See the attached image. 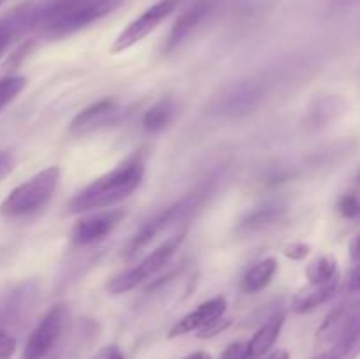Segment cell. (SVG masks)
<instances>
[{
    "instance_id": "23",
    "label": "cell",
    "mask_w": 360,
    "mask_h": 359,
    "mask_svg": "<svg viewBox=\"0 0 360 359\" xmlns=\"http://www.w3.org/2000/svg\"><path fill=\"white\" fill-rule=\"evenodd\" d=\"M338 211L347 220L360 222V196L357 192H347L338 199Z\"/></svg>"
},
{
    "instance_id": "35",
    "label": "cell",
    "mask_w": 360,
    "mask_h": 359,
    "mask_svg": "<svg viewBox=\"0 0 360 359\" xmlns=\"http://www.w3.org/2000/svg\"><path fill=\"white\" fill-rule=\"evenodd\" d=\"M183 359H211V355L204 351H197L192 352V354H186Z\"/></svg>"
},
{
    "instance_id": "28",
    "label": "cell",
    "mask_w": 360,
    "mask_h": 359,
    "mask_svg": "<svg viewBox=\"0 0 360 359\" xmlns=\"http://www.w3.org/2000/svg\"><path fill=\"white\" fill-rule=\"evenodd\" d=\"M94 359H125V355H123L122 348H120L118 345L111 344L102 347L101 351L94 355Z\"/></svg>"
},
{
    "instance_id": "4",
    "label": "cell",
    "mask_w": 360,
    "mask_h": 359,
    "mask_svg": "<svg viewBox=\"0 0 360 359\" xmlns=\"http://www.w3.org/2000/svg\"><path fill=\"white\" fill-rule=\"evenodd\" d=\"M185 236L186 229H181V231L169 236V238L164 239L153 252H150L144 259H141L136 266L129 267V270L122 271L120 275L112 277L111 280L108 282V285H105V291L112 296L123 294V292L132 291L134 287L143 284L144 280H148V278H151L153 275H157L158 271L171 260V257L174 256L176 250L181 246V243L185 241Z\"/></svg>"
},
{
    "instance_id": "32",
    "label": "cell",
    "mask_w": 360,
    "mask_h": 359,
    "mask_svg": "<svg viewBox=\"0 0 360 359\" xmlns=\"http://www.w3.org/2000/svg\"><path fill=\"white\" fill-rule=\"evenodd\" d=\"M350 259L352 264L360 263V232L350 241Z\"/></svg>"
},
{
    "instance_id": "1",
    "label": "cell",
    "mask_w": 360,
    "mask_h": 359,
    "mask_svg": "<svg viewBox=\"0 0 360 359\" xmlns=\"http://www.w3.org/2000/svg\"><path fill=\"white\" fill-rule=\"evenodd\" d=\"M146 153L144 150L134 151L120 162L115 169L102 175L101 178L88 183L69 203V213L81 215L112 208L120 201L127 199L136 192L144 178Z\"/></svg>"
},
{
    "instance_id": "3",
    "label": "cell",
    "mask_w": 360,
    "mask_h": 359,
    "mask_svg": "<svg viewBox=\"0 0 360 359\" xmlns=\"http://www.w3.org/2000/svg\"><path fill=\"white\" fill-rule=\"evenodd\" d=\"M60 182V168L49 165L30 180L11 190L9 196L0 204V215L4 217H25L41 210L55 194Z\"/></svg>"
},
{
    "instance_id": "33",
    "label": "cell",
    "mask_w": 360,
    "mask_h": 359,
    "mask_svg": "<svg viewBox=\"0 0 360 359\" xmlns=\"http://www.w3.org/2000/svg\"><path fill=\"white\" fill-rule=\"evenodd\" d=\"M11 259H13V248H9V246H0V267L6 266Z\"/></svg>"
},
{
    "instance_id": "27",
    "label": "cell",
    "mask_w": 360,
    "mask_h": 359,
    "mask_svg": "<svg viewBox=\"0 0 360 359\" xmlns=\"http://www.w3.org/2000/svg\"><path fill=\"white\" fill-rule=\"evenodd\" d=\"M246 341H232L221 352L220 359H245Z\"/></svg>"
},
{
    "instance_id": "15",
    "label": "cell",
    "mask_w": 360,
    "mask_h": 359,
    "mask_svg": "<svg viewBox=\"0 0 360 359\" xmlns=\"http://www.w3.org/2000/svg\"><path fill=\"white\" fill-rule=\"evenodd\" d=\"M340 287V277L323 284H308L306 287L299 289L297 294L292 299V310L295 313H308L319 308L320 305L329 301L336 294Z\"/></svg>"
},
{
    "instance_id": "6",
    "label": "cell",
    "mask_w": 360,
    "mask_h": 359,
    "mask_svg": "<svg viewBox=\"0 0 360 359\" xmlns=\"http://www.w3.org/2000/svg\"><path fill=\"white\" fill-rule=\"evenodd\" d=\"M67 315L69 312L63 303L53 305L32 329L30 336L25 344L21 359H44L55 348H58L63 331H65Z\"/></svg>"
},
{
    "instance_id": "31",
    "label": "cell",
    "mask_w": 360,
    "mask_h": 359,
    "mask_svg": "<svg viewBox=\"0 0 360 359\" xmlns=\"http://www.w3.org/2000/svg\"><path fill=\"white\" fill-rule=\"evenodd\" d=\"M14 169V157L9 151H0V182Z\"/></svg>"
},
{
    "instance_id": "21",
    "label": "cell",
    "mask_w": 360,
    "mask_h": 359,
    "mask_svg": "<svg viewBox=\"0 0 360 359\" xmlns=\"http://www.w3.org/2000/svg\"><path fill=\"white\" fill-rule=\"evenodd\" d=\"M341 109H343V101L340 97H323L309 111V122L316 127L327 125L330 120L340 115Z\"/></svg>"
},
{
    "instance_id": "11",
    "label": "cell",
    "mask_w": 360,
    "mask_h": 359,
    "mask_svg": "<svg viewBox=\"0 0 360 359\" xmlns=\"http://www.w3.org/2000/svg\"><path fill=\"white\" fill-rule=\"evenodd\" d=\"M227 312V299L225 296H214L207 301L200 303L195 310L183 315L169 331V338H178L188 333H199L211 324L220 320Z\"/></svg>"
},
{
    "instance_id": "17",
    "label": "cell",
    "mask_w": 360,
    "mask_h": 359,
    "mask_svg": "<svg viewBox=\"0 0 360 359\" xmlns=\"http://www.w3.org/2000/svg\"><path fill=\"white\" fill-rule=\"evenodd\" d=\"M176 115V102L172 97H162L144 113L143 116V129L148 134L162 132L165 127L171 125Z\"/></svg>"
},
{
    "instance_id": "34",
    "label": "cell",
    "mask_w": 360,
    "mask_h": 359,
    "mask_svg": "<svg viewBox=\"0 0 360 359\" xmlns=\"http://www.w3.org/2000/svg\"><path fill=\"white\" fill-rule=\"evenodd\" d=\"M262 359H290V354H288V351H283V348H280V351L269 352V354H267L266 358H262Z\"/></svg>"
},
{
    "instance_id": "19",
    "label": "cell",
    "mask_w": 360,
    "mask_h": 359,
    "mask_svg": "<svg viewBox=\"0 0 360 359\" xmlns=\"http://www.w3.org/2000/svg\"><path fill=\"white\" fill-rule=\"evenodd\" d=\"M360 354V329L347 334L341 340L334 341L329 347H323L322 351L311 359H357Z\"/></svg>"
},
{
    "instance_id": "13",
    "label": "cell",
    "mask_w": 360,
    "mask_h": 359,
    "mask_svg": "<svg viewBox=\"0 0 360 359\" xmlns=\"http://www.w3.org/2000/svg\"><path fill=\"white\" fill-rule=\"evenodd\" d=\"M285 324V313L276 312L273 317L266 320L259 329L255 331L252 338L246 341L245 359H262L269 354L273 345L280 338L281 329Z\"/></svg>"
},
{
    "instance_id": "2",
    "label": "cell",
    "mask_w": 360,
    "mask_h": 359,
    "mask_svg": "<svg viewBox=\"0 0 360 359\" xmlns=\"http://www.w3.org/2000/svg\"><path fill=\"white\" fill-rule=\"evenodd\" d=\"M120 0H58L42 13L41 21L51 37H65L111 13Z\"/></svg>"
},
{
    "instance_id": "30",
    "label": "cell",
    "mask_w": 360,
    "mask_h": 359,
    "mask_svg": "<svg viewBox=\"0 0 360 359\" xmlns=\"http://www.w3.org/2000/svg\"><path fill=\"white\" fill-rule=\"evenodd\" d=\"M348 291L352 294H360V263H355L352 266L350 275H348Z\"/></svg>"
},
{
    "instance_id": "25",
    "label": "cell",
    "mask_w": 360,
    "mask_h": 359,
    "mask_svg": "<svg viewBox=\"0 0 360 359\" xmlns=\"http://www.w3.org/2000/svg\"><path fill=\"white\" fill-rule=\"evenodd\" d=\"M14 352H16V338L6 326L0 324V359H11Z\"/></svg>"
},
{
    "instance_id": "22",
    "label": "cell",
    "mask_w": 360,
    "mask_h": 359,
    "mask_svg": "<svg viewBox=\"0 0 360 359\" xmlns=\"http://www.w3.org/2000/svg\"><path fill=\"white\" fill-rule=\"evenodd\" d=\"M27 77L25 76H16V74H11V76L0 77V113L25 90L27 87Z\"/></svg>"
},
{
    "instance_id": "7",
    "label": "cell",
    "mask_w": 360,
    "mask_h": 359,
    "mask_svg": "<svg viewBox=\"0 0 360 359\" xmlns=\"http://www.w3.org/2000/svg\"><path fill=\"white\" fill-rule=\"evenodd\" d=\"M178 0H158L153 6L148 7L144 13H141L136 20L130 21L125 28L118 34L111 46L112 53H123L129 48L136 46L144 37L157 30L164 20H167L174 13Z\"/></svg>"
},
{
    "instance_id": "12",
    "label": "cell",
    "mask_w": 360,
    "mask_h": 359,
    "mask_svg": "<svg viewBox=\"0 0 360 359\" xmlns=\"http://www.w3.org/2000/svg\"><path fill=\"white\" fill-rule=\"evenodd\" d=\"M118 101L115 97H105L94 104L81 109L72 118L69 125V132L72 136H83V134L94 132L98 127L105 125L112 116L118 113Z\"/></svg>"
},
{
    "instance_id": "8",
    "label": "cell",
    "mask_w": 360,
    "mask_h": 359,
    "mask_svg": "<svg viewBox=\"0 0 360 359\" xmlns=\"http://www.w3.org/2000/svg\"><path fill=\"white\" fill-rule=\"evenodd\" d=\"M357 329H360V298L347 299L334 306L320 324L315 336L316 345L329 347L334 341L341 340Z\"/></svg>"
},
{
    "instance_id": "26",
    "label": "cell",
    "mask_w": 360,
    "mask_h": 359,
    "mask_svg": "<svg viewBox=\"0 0 360 359\" xmlns=\"http://www.w3.org/2000/svg\"><path fill=\"white\" fill-rule=\"evenodd\" d=\"M283 253H285V257H288V259H292V260H302L308 257L309 245H306V243H302V241L287 243V245L283 246Z\"/></svg>"
},
{
    "instance_id": "16",
    "label": "cell",
    "mask_w": 360,
    "mask_h": 359,
    "mask_svg": "<svg viewBox=\"0 0 360 359\" xmlns=\"http://www.w3.org/2000/svg\"><path fill=\"white\" fill-rule=\"evenodd\" d=\"M278 271V260L274 257H266L253 264L252 267L246 270V273L241 278V291L245 294H259L260 291L269 287L273 282L274 275Z\"/></svg>"
},
{
    "instance_id": "14",
    "label": "cell",
    "mask_w": 360,
    "mask_h": 359,
    "mask_svg": "<svg viewBox=\"0 0 360 359\" xmlns=\"http://www.w3.org/2000/svg\"><path fill=\"white\" fill-rule=\"evenodd\" d=\"M210 0H199L195 6L186 9L185 13L176 20V23L172 25L171 32H169L167 42H165V51H172V49L178 48V46L195 30L197 25L206 18V14L210 13Z\"/></svg>"
},
{
    "instance_id": "5",
    "label": "cell",
    "mask_w": 360,
    "mask_h": 359,
    "mask_svg": "<svg viewBox=\"0 0 360 359\" xmlns=\"http://www.w3.org/2000/svg\"><path fill=\"white\" fill-rule=\"evenodd\" d=\"M207 190L206 189H197L195 192H190L188 196L181 197L176 203L169 204L167 208L160 210L158 213H155L150 220H146V224L132 236L129 246H127V257L136 256L137 252L144 248V246L150 245L158 234L169 229L171 225H174L176 222H181L185 218H188L197 208L202 204L204 197H206Z\"/></svg>"
},
{
    "instance_id": "24",
    "label": "cell",
    "mask_w": 360,
    "mask_h": 359,
    "mask_svg": "<svg viewBox=\"0 0 360 359\" xmlns=\"http://www.w3.org/2000/svg\"><path fill=\"white\" fill-rule=\"evenodd\" d=\"M25 16H13L7 18V20H0V56L4 55L7 48H9L11 41L14 39V35L18 34L20 27L23 25Z\"/></svg>"
},
{
    "instance_id": "20",
    "label": "cell",
    "mask_w": 360,
    "mask_h": 359,
    "mask_svg": "<svg viewBox=\"0 0 360 359\" xmlns=\"http://www.w3.org/2000/svg\"><path fill=\"white\" fill-rule=\"evenodd\" d=\"M338 277H340V273H338V259L333 253L316 257L306 267L308 284H323V282H330Z\"/></svg>"
},
{
    "instance_id": "29",
    "label": "cell",
    "mask_w": 360,
    "mask_h": 359,
    "mask_svg": "<svg viewBox=\"0 0 360 359\" xmlns=\"http://www.w3.org/2000/svg\"><path fill=\"white\" fill-rule=\"evenodd\" d=\"M229 324H231V320L225 319V317H221L220 320H217V322H213L210 327H206V329L199 331V336H200V338H211V336H214V334H218V333H221V331H224V329H227Z\"/></svg>"
},
{
    "instance_id": "9",
    "label": "cell",
    "mask_w": 360,
    "mask_h": 359,
    "mask_svg": "<svg viewBox=\"0 0 360 359\" xmlns=\"http://www.w3.org/2000/svg\"><path fill=\"white\" fill-rule=\"evenodd\" d=\"M125 218V210L111 208L81 217L70 229V241L77 246H88L111 234Z\"/></svg>"
},
{
    "instance_id": "18",
    "label": "cell",
    "mask_w": 360,
    "mask_h": 359,
    "mask_svg": "<svg viewBox=\"0 0 360 359\" xmlns=\"http://www.w3.org/2000/svg\"><path fill=\"white\" fill-rule=\"evenodd\" d=\"M285 215V208L281 206H262L255 208L253 211L246 213L245 217L239 220L238 232L241 234H248V232H257L267 229L269 225H274L278 220H281Z\"/></svg>"
},
{
    "instance_id": "10",
    "label": "cell",
    "mask_w": 360,
    "mask_h": 359,
    "mask_svg": "<svg viewBox=\"0 0 360 359\" xmlns=\"http://www.w3.org/2000/svg\"><path fill=\"white\" fill-rule=\"evenodd\" d=\"M264 97V84L260 81H239L217 99V109L224 116H241L259 106Z\"/></svg>"
}]
</instances>
